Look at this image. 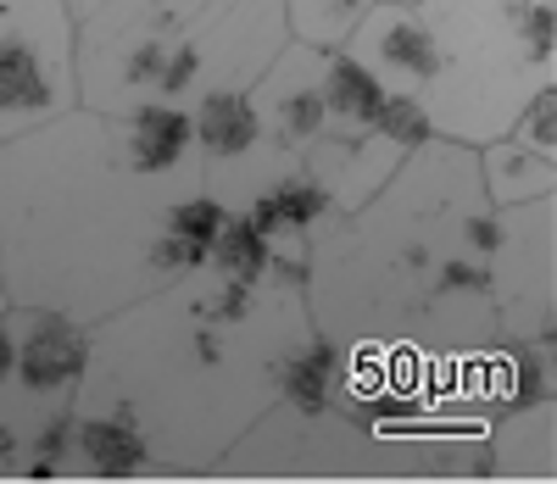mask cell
Returning a JSON list of instances; mask_svg holds the SVG:
<instances>
[{"mask_svg": "<svg viewBox=\"0 0 557 484\" xmlns=\"http://www.w3.org/2000/svg\"><path fill=\"white\" fill-rule=\"evenodd\" d=\"M190 189H201V173H128L96 112H67L0 145L7 307L96 323L201 273V262L168 234V207Z\"/></svg>", "mask_w": 557, "mask_h": 484, "instance_id": "6da1fadb", "label": "cell"}, {"mask_svg": "<svg viewBox=\"0 0 557 484\" xmlns=\"http://www.w3.org/2000/svg\"><path fill=\"white\" fill-rule=\"evenodd\" d=\"M491 246L496 212L480 189L474 151L430 139L407 151L351 218L312 239V273L301 289V301H312L307 323L312 334H330L346 312L385 307L407 323L469 312L491 328Z\"/></svg>", "mask_w": 557, "mask_h": 484, "instance_id": "7a4b0ae2", "label": "cell"}, {"mask_svg": "<svg viewBox=\"0 0 557 484\" xmlns=\"http://www.w3.org/2000/svg\"><path fill=\"white\" fill-rule=\"evenodd\" d=\"M290 45L278 0H107L73 23L78 112L184 107L251 89Z\"/></svg>", "mask_w": 557, "mask_h": 484, "instance_id": "3957f363", "label": "cell"}, {"mask_svg": "<svg viewBox=\"0 0 557 484\" xmlns=\"http://www.w3.org/2000/svg\"><path fill=\"white\" fill-rule=\"evenodd\" d=\"M418 12L435 39V78L418 101L435 139L485 151L557 84V0H424Z\"/></svg>", "mask_w": 557, "mask_h": 484, "instance_id": "277c9868", "label": "cell"}, {"mask_svg": "<svg viewBox=\"0 0 557 484\" xmlns=\"http://www.w3.org/2000/svg\"><path fill=\"white\" fill-rule=\"evenodd\" d=\"M78 112L67 0H0V145Z\"/></svg>", "mask_w": 557, "mask_h": 484, "instance_id": "5b68a950", "label": "cell"}, {"mask_svg": "<svg viewBox=\"0 0 557 484\" xmlns=\"http://www.w3.org/2000/svg\"><path fill=\"white\" fill-rule=\"evenodd\" d=\"M557 201H530L496 212L491 246V307L513 323V340H552V234Z\"/></svg>", "mask_w": 557, "mask_h": 484, "instance_id": "8992f818", "label": "cell"}, {"mask_svg": "<svg viewBox=\"0 0 557 484\" xmlns=\"http://www.w3.org/2000/svg\"><path fill=\"white\" fill-rule=\"evenodd\" d=\"M318 51H301V45H285L273 57V67L246 89L251 112L262 123V151L273 167H290L301 151L323 139V89H318Z\"/></svg>", "mask_w": 557, "mask_h": 484, "instance_id": "52a82bcc", "label": "cell"}, {"mask_svg": "<svg viewBox=\"0 0 557 484\" xmlns=\"http://www.w3.org/2000/svg\"><path fill=\"white\" fill-rule=\"evenodd\" d=\"M346 57L385 95H407V101H424L435 78V39L418 7H374L346 39Z\"/></svg>", "mask_w": 557, "mask_h": 484, "instance_id": "ba28073f", "label": "cell"}, {"mask_svg": "<svg viewBox=\"0 0 557 484\" xmlns=\"http://www.w3.org/2000/svg\"><path fill=\"white\" fill-rule=\"evenodd\" d=\"M12 378L34 396H67L89 373V328L57 312L12 307Z\"/></svg>", "mask_w": 557, "mask_h": 484, "instance_id": "9c48e42d", "label": "cell"}, {"mask_svg": "<svg viewBox=\"0 0 557 484\" xmlns=\"http://www.w3.org/2000/svg\"><path fill=\"white\" fill-rule=\"evenodd\" d=\"M112 151L139 178H178L196 173V145H190V112L184 107H134L123 117H107Z\"/></svg>", "mask_w": 557, "mask_h": 484, "instance_id": "30bf717a", "label": "cell"}, {"mask_svg": "<svg viewBox=\"0 0 557 484\" xmlns=\"http://www.w3.org/2000/svg\"><path fill=\"white\" fill-rule=\"evenodd\" d=\"M190 145H196V173L201 184L240 167L262 151V123L251 112L246 89H223V95H201L190 107Z\"/></svg>", "mask_w": 557, "mask_h": 484, "instance_id": "8fae6325", "label": "cell"}, {"mask_svg": "<svg viewBox=\"0 0 557 484\" xmlns=\"http://www.w3.org/2000/svg\"><path fill=\"white\" fill-rule=\"evenodd\" d=\"M62 451L89 473V479H134L139 468L151 462V440L139 434V423L123 407L73 418L62 429Z\"/></svg>", "mask_w": 557, "mask_h": 484, "instance_id": "7c38bea8", "label": "cell"}, {"mask_svg": "<svg viewBox=\"0 0 557 484\" xmlns=\"http://www.w3.org/2000/svg\"><path fill=\"white\" fill-rule=\"evenodd\" d=\"M318 89H323V139H335V145H368V139H380V112H385L391 95L368 78L346 51L323 57Z\"/></svg>", "mask_w": 557, "mask_h": 484, "instance_id": "4fadbf2b", "label": "cell"}, {"mask_svg": "<svg viewBox=\"0 0 557 484\" xmlns=\"http://www.w3.org/2000/svg\"><path fill=\"white\" fill-rule=\"evenodd\" d=\"M480 162V189L491 212H513V207H530V201H552L557 189V157H541L519 139H496L485 151H474Z\"/></svg>", "mask_w": 557, "mask_h": 484, "instance_id": "5bb4252c", "label": "cell"}, {"mask_svg": "<svg viewBox=\"0 0 557 484\" xmlns=\"http://www.w3.org/2000/svg\"><path fill=\"white\" fill-rule=\"evenodd\" d=\"M278 12H285L290 45L318 51V57H335V51H346L357 23L374 12V0H278Z\"/></svg>", "mask_w": 557, "mask_h": 484, "instance_id": "9a60e30c", "label": "cell"}, {"mask_svg": "<svg viewBox=\"0 0 557 484\" xmlns=\"http://www.w3.org/2000/svg\"><path fill=\"white\" fill-rule=\"evenodd\" d=\"M268 239L257 228H246L240 218H228L223 234L212 239V257H207V273L212 278H228V284H268Z\"/></svg>", "mask_w": 557, "mask_h": 484, "instance_id": "2e32d148", "label": "cell"}, {"mask_svg": "<svg viewBox=\"0 0 557 484\" xmlns=\"http://www.w3.org/2000/svg\"><path fill=\"white\" fill-rule=\"evenodd\" d=\"M380 139H385V145H396V151L407 157V151H418V145H430L435 134H430L424 107L407 101V95H391L385 112H380Z\"/></svg>", "mask_w": 557, "mask_h": 484, "instance_id": "e0dca14e", "label": "cell"}, {"mask_svg": "<svg viewBox=\"0 0 557 484\" xmlns=\"http://www.w3.org/2000/svg\"><path fill=\"white\" fill-rule=\"evenodd\" d=\"M507 139L530 145V151H541V157H557V84L541 89L535 101L519 112V123L507 128Z\"/></svg>", "mask_w": 557, "mask_h": 484, "instance_id": "ac0fdd59", "label": "cell"}, {"mask_svg": "<svg viewBox=\"0 0 557 484\" xmlns=\"http://www.w3.org/2000/svg\"><path fill=\"white\" fill-rule=\"evenodd\" d=\"M12 357H17V346H12V307H0V384L12 378Z\"/></svg>", "mask_w": 557, "mask_h": 484, "instance_id": "d6986e66", "label": "cell"}, {"mask_svg": "<svg viewBox=\"0 0 557 484\" xmlns=\"http://www.w3.org/2000/svg\"><path fill=\"white\" fill-rule=\"evenodd\" d=\"M12 462H17V434H12L7 423H0V473H7Z\"/></svg>", "mask_w": 557, "mask_h": 484, "instance_id": "ffe728a7", "label": "cell"}, {"mask_svg": "<svg viewBox=\"0 0 557 484\" xmlns=\"http://www.w3.org/2000/svg\"><path fill=\"white\" fill-rule=\"evenodd\" d=\"M374 7H424V0H374Z\"/></svg>", "mask_w": 557, "mask_h": 484, "instance_id": "44dd1931", "label": "cell"}, {"mask_svg": "<svg viewBox=\"0 0 557 484\" xmlns=\"http://www.w3.org/2000/svg\"><path fill=\"white\" fill-rule=\"evenodd\" d=\"M0 307H7V289H0Z\"/></svg>", "mask_w": 557, "mask_h": 484, "instance_id": "7402d4cb", "label": "cell"}]
</instances>
